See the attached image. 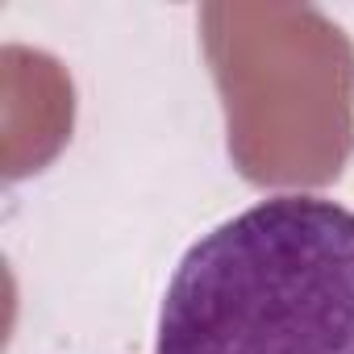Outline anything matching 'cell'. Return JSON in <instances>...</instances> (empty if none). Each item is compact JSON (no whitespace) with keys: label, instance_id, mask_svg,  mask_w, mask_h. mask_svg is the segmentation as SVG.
<instances>
[{"label":"cell","instance_id":"6da1fadb","mask_svg":"<svg viewBox=\"0 0 354 354\" xmlns=\"http://www.w3.org/2000/svg\"><path fill=\"white\" fill-rule=\"evenodd\" d=\"M154 354H354V209L267 196L180 259Z\"/></svg>","mask_w":354,"mask_h":354}]
</instances>
